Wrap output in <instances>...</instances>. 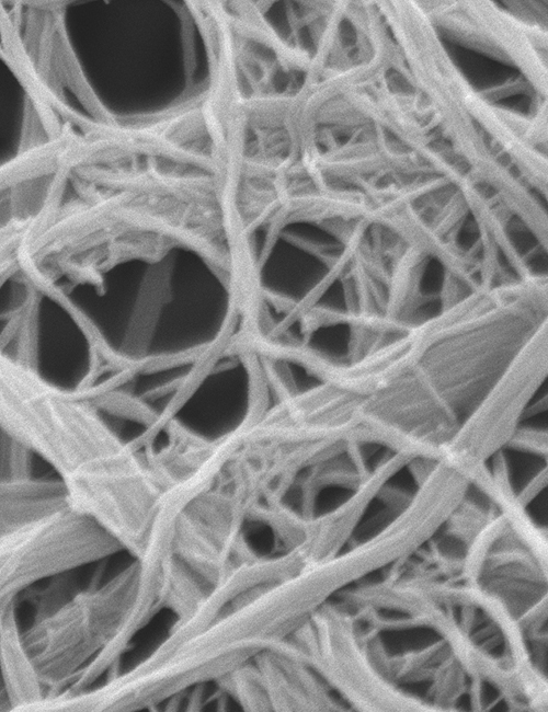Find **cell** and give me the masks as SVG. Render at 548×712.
<instances>
[{"label": "cell", "mask_w": 548, "mask_h": 712, "mask_svg": "<svg viewBox=\"0 0 548 712\" xmlns=\"http://www.w3.org/2000/svg\"><path fill=\"white\" fill-rule=\"evenodd\" d=\"M0 608L32 584L126 550L62 480L1 481Z\"/></svg>", "instance_id": "cell-1"}, {"label": "cell", "mask_w": 548, "mask_h": 712, "mask_svg": "<svg viewBox=\"0 0 548 712\" xmlns=\"http://www.w3.org/2000/svg\"><path fill=\"white\" fill-rule=\"evenodd\" d=\"M100 576L22 631L45 699L64 692L114 641L134 607L140 576L137 559L102 586Z\"/></svg>", "instance_id": "cell-2"}, {"label": "cell", "mask_w": 548, "mask_h": 712, "mask_svg": "<svg viewBox=\"0 0 548 712\" xmlns=\"http://www.w3.org/2000/svg\"><path fill=\"white\" fill-rule=\"evenodd\" d=\"M0 665L8 711L27 712L45 699L44 688L22 642L16 600L0 608Z\"/></svg>", "instance_id": "cell-3"}, {"label": "cell", "mask_w": 548, "mask_h": 712, "mask_svg": "<svg viewBox=\"0 0 548 712\" xmlns=\"http://www.w3.org/2000/svg\"><path fill=\"white\" fill-rule=\"evenodd\" d=\"M215 588L214 585L172 553L162 597V608L172 610L176 616V620L171 628L180 627L189 621Z\"/></svg>", "instance_id": "cell-4"}, {"label": "cell", "mask_w": 548, "mask_h": 712, "mask_svg": "<svg viewBox=\"0 0 548 712\" xmlns=\"http://www.w3.org/2000/svg\"><path fill=\"white\" fill-rule=\"evenodd\" d=\"M204 684L195 685L193 691L189 696L186 711H199L203 702Z\"/></svg>", "instance_id": "cell-5"}]
</instances>
